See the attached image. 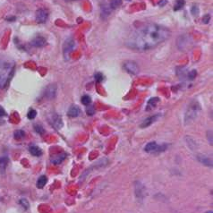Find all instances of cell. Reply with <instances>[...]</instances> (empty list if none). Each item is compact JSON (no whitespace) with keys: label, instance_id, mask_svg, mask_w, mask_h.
I'll use <instances>...</instances> for the list:
<instances>
[{"label":"cell","instance_id":"1","mask_svg":"<svg viewBox=\"0 0 213 213\" xmlns=\"http://www.w3.org/2000/svg\"><path fill=\"white\" fill-rule=\"evenodd\" d=\"M170 32L167 28L156 24L147 23L138 27L128 37L125 45L139 51L150 50L168 39Z\"/></svg>","mask_w":213,"mask_h":213},{"label":"cell","instance_id":"2","mask_svg":"<svg viewBox=\"0 0 213 213\" xmlns=\"http://www.w3.org/2000/svg\"><path fill=\"white\" fill-rule=\"evenodd\" d=\"M15 64L11 58H0V89L7 86L15 73Z\"/></svg>","mask_w":213,"mask_h":213},{"label":"cell","instance_id":"3","mask_svg":"<svg viewBox=\"0 0 213 213\" xmlns=\"http://www.w3.org/2000/svg\"><path fill=\"white\" fill-rule=\"evenodd\" d=\"M200 110V106L197 104V102H193L190 105V107L188 108V110L186 114V117H184V121H186V124L193 121L198 115V112Z\"/></svg>","mask_w":213,"mask_h":213},{"label":"cell","instance_id":"4","mask_svg":"<svg viewBox=\"0 0 213 213\" xmlns=\"http://www.w3.org/2000/svg\"><path fill=\"white\" fill-rule=\"evenodd\" d=\"M124 68L127 73L131 75H137L139 73V66L134 61H126L124 63Z\"/></svg>","mask_w":213,"mask_h":213},{"label":"cell","instance_id":"5","mask_svg":"<svg viewBox=\"0 0 213 213\" xmlns=\"http://www.w3.org/2000/svg\"><path fill=\"white\" fill-rule=\"evenodd\" d=\"M49 17V13L47 10L43 8H39L36 12V21L39 23H44L48 20Z\"/></svg>","mask_w":213,"mask_h":213},{"label":"cell","instance_id":"6","mask_svg":"<svg viewBox=\"0 0 213 213\" xmlns=\"http://www.w3.org/2000/svg\"><path fill=\"white\" fill-rule=\"evenodd\" d=\"M74 48H75V40L73 39H67L65 41L63 46V52L65 58L70 54V52H72Z\"/></svg>","mask_w":213,"mask_h":213},{"label":"cell","instance_id":"7","mask_svg":"<svg viewBox=\"0 0 213 213\" xmlns=\"http://www.w3.org/2000/svg\"><path fill=\"white\" fill-rule=\"evenodd\" d=\"M50 123L52 125L55 127L56 129H61L64 124H63V119L62 117L58 115V114H53L50 117Z\"/></svg>","mask_w":213,"mask_h":213},{"label":"cell","instance_id":"8","mask_svg":"<svg viewBox=\"0 0 213 213\" xmlns=\"http://www.w3.org/2000/svg\"><path fill=\"white\" fill-rule=\"evenodd\" d=\"M56 90H58V88H56V84H49L45 90V92H44L45 97L49 99L54 98L56 95Z\"/></svg>","mask_w":213,"mask_h":213},{"label":"cell","instance_id":"9","mask_svg":"<svg viewBox=\"0 0 213 213\" xmlns=\"http://www.w3.org/2000/svg\"><path fill=\"white\" fill-rule=\"evenodd\" d=\"M47 43V40L45 38L43 37H41V36H37L35 37L32 42H31V44L33 46V47H36V48H41V47H43L45 46Z\"/></svg>","mask_w":213,"mask_h":213},{"label":"cell","instance_id":"10","mask_svg":"<svg viewBox=\"0 0 213 213\" xmlns=\"http://www.w3.org/2000/svg\"><path fill=\"white\" fill-rule=\"evenodd\" d=\"M160 117V114H158V115H154V116H152V117H148L147 119H145L143 123H141V128H146V127L150 126L151 124H153L154 122L157 121Z\"/></svg>","mask_w":213,"mask_h":213},{"label":"cell","instance_id":"11","mask_svg":"<svg viewBox=\"0 0 213 213\" xmlns=\"http://www.w3.org/2000/svg\"><path fill=\"white\" fill-rule=\"evenodd\" d=\"M196 158L200 163H202L205 166H208V167H212V160L209 159V157H207V156L202 155V154H198L196 156Z\"/></svg>","mask_w":213,"mask_h":213},{"label":"cell","instance_id":"12","mask_svg":"<svg viewBox=\"0 0 213 213\" xmlns=\"http://www.w3.org/2000/svg\"><path fill=\"white\" fill-rule=\"evenodd\" d=\"M135 194L138 199H143L144 196V187L140 182L135 183Z\"/></svg>","mask_w":213,"mask_h":213},{"label":"cell","instance_id":"13","mask_svg":"<svg viewBox=\"0 0 213 213\" xmlns=\"http://www.w3.org/2000/svg\"><path fill=\"white\" fill-rule=\"evenodd\" d=\"M158 147L159 145L155 141H151V143L146 144V146L144 147V150L148 153H154V152H157Z\"/></svg>","mask_w":213,"mask_h":213},{"label":"cell","instance_id":"14","mask_svg":"<svg viewBox=\"0 0 213 213\" xmlns=\"http://www.w3.org/2000/svg\"><path fill=\"white\" fill-rule=\"evenodd\" d=\"M80 113H81V110L77 106H72L69 108L67 114L70 117H77L80 115Z\"/></svg>","mask_w":213,"mask_h":213},{"label":"cell","instance_id":"15","mask_svg":"<svg viewBox=\"0 0 213 213\" xmlns=\"http://www.w3.org/2000/svg\"><path fill=\"white\" fill-rule=\"evenodd\" d=\"M29 151L31 152L32 155L35 156V157H39V156L42 155V150H40V148H39L38 146L32 145L29 148Z\"/></svg>","mask_w":213,"mask_h":213},{"label":"cell","instance_id":"16","mask_svg":"<svg viewBox=\"0 0 213 213\" xmlns=\"http://www.w3.org/2000/svg\"><path fill=\"white\" fill-rule=\"evenodd\" d=\"M48 182V177L46 176H41L39 177L38 181H37V187L39 188V189H42Z\"/></svg>","mask_w":213,"mask_h":213},{"label":"cell","instance_id":"17","mask_svg":"<svg viewBox=\"0 0 213 213\" xmlns=\"http://www.w3.org/2000/svg\"><path fill=\"white\" fill-rule=\"evenodd\" d=\"M65 157H66V153H62V154H60V155L56 156L55 158H53V159L51 160V161H52L54 164H56V165H58V164H60L61 162H63V161L65 160Z\"/></svg>","mask_w":213,"mask_h":213},{"label":"cell","instance_id":"18","mask_svg":"<svg viewBox=\"0 0 213 213\" xmlns=\"http://www.w3.org/2000/svg\"><path fill=\"white\" fill-rule=\"evenodd\" d=\"M186 143H187V145H188V147L192 150H194L198 146H197V143H196V141L193 139V138H191V137H189V136H186Z\"/></svg>","mask_w":213,"mask_h":213},{"label":"cell","instance_id":"19","mask_svg":"<svg viewBox=\"0 0 213 213\" xmlns=\"http://www.w3.org/2000/svg\"><path fill=\"white\" fill-rule=\"evenodd\" d=\"M110 15V6H102L101 7V18L106 19Z\"/></svg>","mask_w":213,"mask_h":213},{"label":"cell","instance_id":"20","mask_svg":"<svg viewBox=\"0 0 213 213\" xmlns=\"http://www.w3.org/2000/svg\"><path fill=\"white\" fill-rule=\"evenodd\" d=\"M7 163H8V158L7 157L0 158V170H1L2 173H4L5 169L7 166Z\"/></svg>","mask_w":213,"mask_h":213},{"label":"cell","instance_id":"21","mask_svg":"<svg viewBox=\"0 0 213 213\" xmlns=\"http://www.w3.org/2000/svg\"><path fill=\"white\" fill-rule=\"evenodd\" d=\"M159 98H150V101H148V105H147V110H148V108H154L156 105H157V103L159 102Z\"/></svg>","mask_w":213,"mask_h":213},{"label":"cell","instance_id":"22","mask_svg":"<svg viewBox=\"0 0 213 213\" xmlns=\"http://www.w3.org/2000/svg\"><path fill=\"white\" fill-rule=\"evenodd\" d=\"M184 4H186L184 0H176V4H175V6H174V10L175 11H178V10L182 9L183 7Z\"/></svg>","mask_w":213,"mask_h":213},{"label":"cell","instance_id":"23","mask_svg":"<svg viewBox=\"0 0 213 213\" xmlns=\"http://www.w3.org/2000/svg\"><path fill=\"white\" fill-rule=\"evenodd\" d=\"M81 101L83 105L85 106H89L91 102V98L89 95H84L82 97V99H81Z\"/></svg>","mask_w":213,"mask_h":213},{"label":"cell","instance_id":"24","mask_svg":"<svg viewBox=\"0 0 213 213\" xmlns=\"http://www.w3.org/2000/svg\"><path fill=\"white\" fill-rule=\"evenodd\" d=\"M122 5V0H111L110 1V8L116 9Z\"/></svg>","mask_w":213,"mask_h":213},{"label":"cell","instance_id":"25","mask_svg":"<svg viewBox=\"0 0 213 213\" xmlns=\"http://www.w3.org/2000/svg\"><path fill=\"white\" fill-rule=\"evenodd\" d=\"M24 136H25V133L22 130H17L15 132V134H13V137H15V139H16V140H21Z\"/></svg>","mask_w":213,"mask_h":213},{"label":"cell","instance_id":"26","mask_svg":"<svg viewBox=\"0 0 213 213\" xmlns=\"http://www.w3.org/2000/svg\"><path fill=\"white\" fill-rule=\"evenodd\" d=\"M36 116H37V111L34 110V109H31L29 112H28V114H27V117H28V118H29L30 120L34 119L36 117Z\"/></svg>","mask_w":213,"mask_h":213},{"label":"cell","instance_id":"27","mask_svg":"<svg viewBox=\"0 0 213 213\" xmlns=\"http://www.w3.org/2000/svg\"><path fill=\"white\" fill-rule=\"evenodd\" d=\"M19 203L22 205V207H23L25 209H29L30 207V203L29 202H28V200H26V199H21V200L19 201Z\"/></svg>","mask_w":213,"mask_h":213},{"label":"cell","instance_id":"28","mask_svg":"<svg viewBox=\"0 0 213 213\" xmlns=\"http://www.w3.org/2000/svg\"><path fill=\"white\" fill-rule=\"evenodd\" d=\"M34 130H35L38 134H43L44 132H45L44 128H43V127H42L40 124H35V125H34Z\"/></svg>","mask_w":213,"mask_h":213},{"label":"cell","instance_id":"29","mask_svg":"<svg viewBox=\"0 0 213 213\" xmlns=\"http://www.w3.org/2000/svg\"><path fill=\"white\" fill-rule=\"evenodd\" d=\"M94 77H95L96 82H102V81H103V79H104V76H103V75H102L101 73H97V74H95Z\"/></svg>","mask_w":213,"mask_h":213},{"label":"cell","instance_id":"30","mask_svg":"<svg viewBox=\"0 0 213 213\" xmlns=\"http://www.w3.org/2000/svg\"><path fill=\"white\" fill-rule=\"evenodd\" d=\"M196 75H197V71L196 70H192L189 72L188 74V78L190 80H193L194 78H196Z\"/></svg>","mask_w":213,"mask_h":213},{"label":"cell","instance_id":"31","mask_svg":"<svg viewBox=\"0 0 213 213\" xmlns=\"http://www.w3.org/2000/svg\"><path fill=\"white\" fill-rule=\"evenodd\" d=\"M86 113H87L88 116H93L95 114V109H94V108L92 106L88 107L87 109H86Z\"/></svg>","mask_w":213,"mask_h":213},{"label":"cell","instance_id":"32","mask_svg":"<svg viewBox=\"0 0 213 213\" xmlns=\"http://www.w3.org/2000/svg\"><path fill=\"white\" fill-rule=\"evenodd\" d=\"M199 12H200V10H199V7L197 6H193L192 7V13L193 15H199Z\"/></svg>","mask_w":213,"mask_h":213},{"label":"cell","instance_id":"33","mask_svg":"<svg viewBox=\"0 0 213 213\" xmlns=\"http://www.w3.org/2000/svg\"><path fill=\"white\" fill-rule=\"evenodd\" d=\"M210 21V15H204L203 16V18H202V22H204V23H208Z\"/></svg>","mask_w":213,"mask_h":213},{"label":"cell","instance_id":"34","mask_svg":"<svg viewBox=\"0 0 213 213\" xmlns=\"http://www.w3.org/2000/svg\"><path fill=\"white\" fill-rule=\"evenodd\" d=\"M6 116V112L5 111V109L2 107H0V117H3Z\"/></svg>","mask_w":213,"mask_h":213},{"label":"cell","instance_id":"35","mask_svg":"<svg viewBox=\"0 0 213 213\" xmlns=\"http://www.w3.org/2000/svg\"><path fill=\"white\" fill-rule=\"evenodd\" d=\"M208 139H209V143L212 145V132L211 131L208 132Z\"/></svg>","mask_w":213,"mask_h":213},{"label":"cell","instance_id":"36","mask_svg":"<svg viewBox=\"0 0 213 213\" xmlns=\"http://www.w3.org/2000/svg\"><path fill=\"white\" fill-rule=\"evenodd\" d=\"M6 21H8V22H13V21L15 20V16H11V17H6Z\"/></svg>","mask_w":213,"mask_h":213},{"label":"cell","instance_id":"37","mask_svg":"<svg viewBox=\"0 0 213 213\" xmlns=\"http://www.w3.org/2000/svg\"><path fill=\"white\" fill-rule=\"evenodd\" d=\"M206 213H213V212H212V210H209V211H207Z\"/></svg>","mask_w":213,"mask_h":213},{"label":"cell","instance_id":"38","mask_svg":"<svg viewBox=\"0 0 213 213\" xmlns=\"http://www.w3.org/2000/svg\"><path fill=\"white\" fill-rule=\"evenodd\" d=\"M66 1H74V0H66Z\"/></svg>","mask_w":213,"mask_h":213},{"label":"cell","instance_id":"39","mask_svg":"<svg viewBox=\"0 0 213 213\" xmlns=\"http://www.w3.org/2000/svg\"><path fill=\"white\" fill-rule=\"evenodd\" d=\"M128 1H129V0H128Z\"/></svg>","mask_w":213,"mask_h":213}]
</instances>
